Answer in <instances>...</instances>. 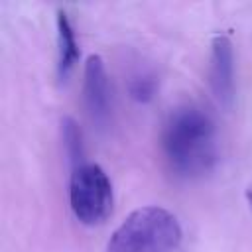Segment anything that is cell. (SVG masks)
Segmentation results:
<instances>
[{
    "mask_svg": "<svg viewBox=\"0 0 252 252\" xmlns=\"http://www.w3.org/2000/svg\"><path fill=\"white\" fill-rule=\"evenodd\" d=\"M61 140H63L65 156H67L69 163L73 165V169L79 167L81 163H85L83 161V136L73 118H65L61 122Z\"/></svg>",
    "mask_w": 252,
    "mask_h": 252,
    "instance_id": "7",
    "label": "cell"
},
{
    "mask_svg": "<svg viewBox=\"0 0 252 252\" xmlns=\"http://www.w3.org/2000/svg\"><path fill=\"white\" fill-rule=\"evenodd\" d=\"M79 45L75 39L73 26L63 10L57 12V77L67 81L77 65Z\"/></svg>",
    "mask_w": 252,
    "mask_h": 252,
    "instance_id": "6",
    "label": "cell"
},
{
    "mask_svg": "<svg viewBox=\"0 0 252 252\" xmlns=\"http://www.w3.org/2000/svg\"><path fill=\"white\" fill-rule=\"evenodd\" d=\"M69 201L75 219L87 226L106 220L112 211V183L96 163H81L69 181Z\"/></svg>",
    "mask_w": 252,
    "mask_h": 252,
    "instance_id": "3",
    "label": "cell"
},
{
    "mask_svg": "<svg viewBox=\"0 0 252 252\" xmlns=\"http://www.w3.org/2000/svg\"><path fill=\"white\" fill-rule=\"evenodd\" d=\"M209 87L217 102L224 108L234 100V49L226 35H215L209 57Z\"/></svg>",
    "mask_w": 252,
    "mask_h": 252,
    "instance_id": "5",
    "label": "cell"
},
{
    "mask_svg": "<svg viewBox=\"0 0 252 252\" xmlns=\"http://www.w3.org/2000/svg\"><path fill=\"white\" fill-rule=\"evenodd\" d=\"M246 199H248V205H250V209H252V185H250L248 191H246Z\"/></svg>",
    "mask_w": 252,
    "mask_h": 252,
    "instance_id": "9",
    "label": "cell"
},
{
    "mask_svg": "<svg viewBox=\"0 0 252 252\" xmlns=\"http://www.w3.org/2000/svg\"><path fill=\"white\" fill-rule=\"evenodd\" d=\"M158 91V81L152 73H138L128 83V93L138 102H150Z\"/></svg>",
    "mask_w": 252,
    "mask_h": 252,
    "instance_id": "8",
    "label": "cell"
},
{
    "mask_svg": "<svg viewBox=\"0 0 252 252\" xmlns=\"http://www.w3.org/2000/svg\"><path fill=\"white\" fill-rule=\"evenodd\" d=\"M169 167L185 179L209 173L217 161V130L213 118L195 104L175 108L161 134Z\"/></svg>",
    "mask_w": 252,
    "mask_h": 252,
    "instance_id": "1",
    "label": "cell"
},
{
    "mask_svg": "<svg viewBox=\"0 0 252 252\" xmlns=\"http://www.w3.org/2000/svg\"><path fill=\"white\" fill-rule=\"evenodd\" d=\"M181 242V226L163 207L132 211L112 232L106 252H175Z\"/></svg>",
    "mask_w": 252,
    "mask_h": 252,
    "instance_id": "2",
    "label": "cell"
},
{
    "mask_svg": "<svg viewBox=\"0 0 252 252\" xmlns=\"http://www.w3.org/2000/svg\"><path fill=\"white\" fill-rule=\"evenodd\" d=\"M83 102L93 124L98 128L108 126L112 114V87L104 61L98 55H91L85 63Z\"/></svg>",
    "mask_w": 252,
    "mask_h": 252,
    "instance_id": "4",
    "label": "cell"
}]
</instances>
